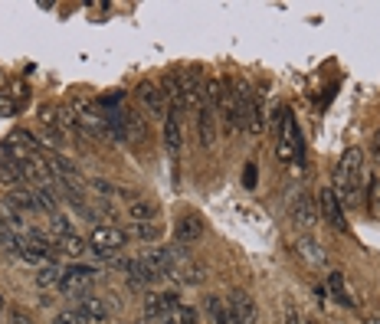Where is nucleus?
<instances>
[{"mask_svg":"<svg viewBox=\"0 0 380 324\" xmlns=\"http://www.w3.org/2000/svg\"><path fill=\"white\" fill-rule=\"evenodd\" d=\"M178 308L180 301L174 295H148L144 301V318L151 324H178Z\"/></svg>","mask_w":380,"mask_h":324,"instance_id":"f257e3e1","label":"nucleus"},{"mask_svg":"<svg viewBox=\"0 0 380 324\" xmlns=\"http://www.w3.org/2000/svg\"><path fill=\"white\" fill-rule=\"evenodd\" d=\"M125 242H128V236L119 230V226H95L92 236H89V246H92L99 256H112V252H119Z\"/></svg>","mask_w":380,"mask_h":324,"instance_id":"f03ea898","label":"nucleus"},{"mask_svg":"<svg viewBox=\"0 0 380 324\" xmlns=\"http://www.w3.org/2000/svg\"><path fill=\"white\" fill-rule=\"evenodd\" d=\"M17 256L23 259V262H33V265H43L50 256H56V249L46 242V239L40 236V233H33V236H23L17 239Z\"/></svg>","mask_w":380,"mask_h":324,"instance_id":"7ed1b4c3","label":"nucleus"},{"mask_svg":"<svg viewBox=\"0 0 380 324\" xmlns=\"http://www.w3.org/2000/svg\"><path fill=\"white\" fill-rule=\"evenodd\" d=\"M298 154V131H295V118L288 108H279V157L282 161H292Z\"/></svg>","mask_w":380,"mask_h":324,"instance_id":"20e7f679","label":"nucleus"},{"mask_svg":"<svg viewBox=\"0 0 380 324\" xmlns=\"http://www.w3.org/2000/svg\"><path fill=\"white\" fill-rule=\"evenodd\" d=\"M315 203H318V213L325 216V220H328L335 230H344V226H347L344 206H341V200H338V194H335V190L325 187L318 196H315Z\"/></svg>","mask_w":380,"mask_h":324,"instance_id":"39448f33","label":"nucleus"},{"mask_svg":"<svg viewBox=\"0 0 380 324\" xmlns=\"http://www.w3.org/2000/svg\"><path fill=\"white\" fill-rule=\"evenodd\" d=\"M92 279H95V272L89 265H72V269H66V275H63L60 289L66 291V295H85L89 285H92Z\"/></svg>","mask_w":380,"mask_h":324,"instance_id":"423d86ee","label":"nucleus"},{"mask_svg":"<svg viewBox=\"0 0 380 324\" xmlns=\"http://www.w3.org/2000/svg\"><path fill=\"white\" fill-rule=\"evenodd\" d=\"M292 220L302 226V230H312L315 223H318V203H315L312 194H298L292 200Z\"/></svg>","mask_w":380,"mask_h":324,"instance_id":"0eeeda50","label":"nucleus"},{"mask_svg":"<svg viewBox=\"0 0 380 324\" xmlns=\"http://www.w3.org/2000/svg\"><path fill=\"white\" fill-rule=\"evenodd\" d=\"M227 311L233 318V324H256V301L246 295V291H237L233 298L227 301Z\"/></svg>","mask_w":380,"mask_h":324,"instance_id":"6e6552de","label":"nucleus"},{"mask_svg":"<svg viewBox=\"0 0 380 324\" xmlns=\"http://www.w3.org/2000/svg\"><path fill=\"white\" fill-rule=\"evenodd\" d=\"M335 194H338L341 203H357V196H361V174L335 171Z\"/></svg>","mask_w":380,"mask_h":324,"instance_id":"1a4fd4ad","label":"nucleus"},{"mask_svg":"<svg viewBox=\"0 0 380 324\" xmlns=\"http://www.w3.org/2000/svg\"><path fill=\"white\" fill-rule=\"evenodd\" d=\"M138 99H141L148 108L158 115V118H168V99H164V92H161V86H154V82H141L138 86Z\"/></svg>","mask_w":380,"mask_h":324,"instance_id":"9d476101","label":"nucleus"},{"mask_svg":"<svg viewBox=\"0 0 380 324\" xmlns=\"http://www.w3.org/2000/svg\"><path fill=\"white\" fill-rule=\"evenodd\" d=\"M164 145H168V154L178 157L180 145H184V131H180V111H168L164 118Z\"/></svg>","mask_w":380,"mask_h":324,"instance_id":"9b49d317","label":"nucleus"},{"mask_svg":"<svg viewBox=\"0 0 380 324\" xmlns=\"http://www.w3.org/2000/svg\"><path fill=\"white\" fill-rule=\"evenodd\" d=\"M79 311H82L89 321H105L112 305L105 298H99V295H82V298H79Z\"/></svg>","mask_w":380,"mask_h":324,"instance_id":"f8f14e48","label":"nucleus"},{"mask_svg":"<svg viewBox=\"0 0 380 324\" xmlns=\"http://www.w3.org/2000/svg\"><path fill=\"white\" fill-rule=\"evenodd\" d=\"M20 180H23V171H20V164L10 157L4 147H0V184H7V187H17Z\"/></svg>","mask_w":380,"mask_h":324,"instance_id":"ddd939ff","label":"nucleus"},{"mask_svg":"<svg viewBox=\"0 0 380 324\" xmlns=\"http://www.w3.org/2000/svg\"><path fill=\"white\" fill-rule=\"evenodd\" d=\"M125 272H128V285H131V289H135V291L148 289V285H151V281H154L151 269H148V265H144L141 259H138V262H128V265H125Z\"/></svg>","mask_w":380,"mask_h":324,"instance_id":"4468645a","label":"nucleus"},{"mask_svg":"<svg viewBox=\"0 0 380 324\" xmlns=\"http://www.w3.org/2000/svg\"><path fill=\"white\" fill-rule=\"evenodd\" d=\"M170 275H178L180 281H184V285H200L203 279H207V269H203L200 262H178V269H174V272Z\"/></svg>","mask_w":380,"mask_h":324,"instance_id":"2eb2a0df","label":"nucleus"},{"mask_svg":"<svg viewBox=\"0 0 380 324\" xmlns=\"http://www.w3.org/2000/svg\"><path fill=\"white\" fill-rule=\"evenodd\" d=\"M203 236V220L200 216H180L178 223V239L180 242H197Z\"/></svg>","mask_w":380,"mask_h":324,"instance_id":"dca6fc26","label":"nucleus"},{"mask_svg":"<svg viewBox=\"0 0 380 324\" xmlns=\"http://www.w3.org/2000/svg\"><path fill=\"white\" fill-rule=\"evenodd\" d=\"M213 121H217V108H213V105H200V141H203V147L213 145Z\"/></svg>","mask_w":380,"mask_h":324,"instance_id":"f3484780","label":"nucleus"},{"mask_svg":"<svg viewBox=\"0 0 380 324\" xmlns=\"http://www.w3.org/2000/svg\"><path fill=\"white\" fill-rule=\"evenodd\" d=\"M63 275H66V269H60L56 262H50V265H43V269H40L36 285H40V289H53V285H60V281H63Z\"/></svg>","mask_w":380,"mask_h":324,"instance_id":"a211bd4d","label":"nucleus"},{"mask_svg":"<svg viewBox=\"0 0 380 324\" xmlns=\"http://www.w3.org/2000/svg\"><path fill=\"white\" fill-rule=\"evenodd\" d=\"M7 203L13 206V210H40V203H36V190H13V194L7 196Z\"/></svg>","mask_w":380,"mask_h":324,"instance_id":"6ab92c4d","label":"nucleus"},{"mask_svg":"<svg viewBox=\"0 0 380 324\" xmlns=\"http://www.w3.org/2000/svg\"><path fill=\"white\" fill-rule=\"evenodd\" d=\"M56 249H63V252H66V256H72V259H79L85 252V239H79L76 233H69V236L56 239Z\"/></svg>","mask_w":380,"mask_h":324,"instance_id":"aec40b11","label":"nucleus"},{"mask_svg":"<svg viewBox=\"0 0 380 324\" xmlns=\"http://www.w3.org/2000/svg\"><path fill=\"white\" fill-rule=\"evenodd\" d=\"M295 249H298V252H302L305 259H308V262H315V265H321V262H325V252H321V246H318V242H315V239L302 236V239H298V242H295Z\"/></svg>","mask_w":380,"mask_h":324,"instance_id":"412c9836","label":"nucleus"},{"mask_svg":"<svg viewBox=\"0 0 380 324\" xmlns=\"http://www.w3.org/2000/svg\"><path fill=\"white\" fill-rule=\"evenodd\" d=\"M328 291H331V295H335V301H341V305H354V301L347 298L344 275H341V272H331V275H328Z\"/></svg>","mask_w":380,"mask_h":324,"instance_id":"4be33fe9","label":"nucleus"},{"mask_svg":"<svg viewBox=\"0 0 380 324\" xmlns=\"http://www.w3.org/2000/svg\"><path fill=\"white\" fill-rule=\"evenodd\" d=\"M128 213H131V220L135 223H151L154 220V206L144 203V200H135V203L128 206Z\"/></svg>","mask_w":380,"mask_h":324,"instance_id":"5701e85b","label":"nucleus"},{"mask_svg":"<svg viewBox=\"0 0 380 324\" xmlns=\"http://www.w3.org/2000/svg\"><path fill=\"white\" fill-rule=\"evenodd\" d=\"M207 311H210V318H213L217 324H233V318H229L227 305H223L220 298H207Z\"/></svg>","mask_w":380,"mask_h":324,"instance_id":"b1692460","label":"nucleus"},{"mask_svg":"<svg viewBox=\"0 0 380 324\" xmlns=\"http://www.w3.org/2000/svg\"><path fill=\"white\" fill-rule=\"evenodd\" d=\"M56 324H92V321H89L79 308H69V311H60V315H56Z\"/></svg>","mask_w":380,"mask_h":324,"instance_id":"393cba45","label":"nucleus"},{"mask_svg":"<svg viewBox=\"0 0 380 324\" xmlns=\"http://www.w3.org/2000/svg\"><path fill=\"white\" fill-rule=\"evenodd\" d=\"M7 226H20V216L10 203H0V230H7Z\"/></svg>","mask_w":380,"mask_h":324,"instance_id":"a878e982","label":"nucleus"},{"mask_svg":"<svg viewBox=\"0 0 380 324\" xmlns=\"http://www.w3.org/2000/svg\"><path fill=\"white\" fill-rule=\"evenodd\" d=\"M135 233L138 239H158L161 236V226H154V223H135Z\"/></svg>","mask_w":380,"mask_h":324,"instance_id":"bb28decb","label":"nucleus"},{"mask_svg":"<svg viewBox=\"0 0 380 324\" xmlns=\"http://www.w3.org/2000/svg\"><path fill=\"white\" fill-rule=\"evenodd\" d=\"M53 230H56V236H69V220L63 213H53Z\"/></svg>","mask_w":380,"mask_h":324,"instance_id":"cd10ccee","label":"nucleus"},{"mask_svg":"<svg viewBox=\"0 0 380 324\" xmlns=\"http://www.w3.org/2000/svg\"><path fill=\"white\" fill-rule=\"evenodd\" d=\"M178 324H197V311H194V308L180 305L178 308Z\"/></svg>","mask_w":380,"mask_h":324,"instance_id":"c85d7f7f","label":"nucleus"},{"mask_svg":"<svg viewBox=\"0 0 380 324\" xmlns=\"http://www.w3.org/2000/svg\"><path fill=\"white\" fill-rule=\"evenodd\" d=\"M10 324H33V318H30V311H23V308H13V311H10Z\"/></svg>","mask_w":380,"mask_h":324,"instance_id":"c756f323","label":"nucleus"},{"mask_svg":"<svg viewBox=\"0 0 380 324\" xmlns=\"http://www.w3.org/2000/svg\"><path fill=\"white\" fill-rule=\"evenodd\" d=\"M371 151H374V157L380 161V128L374 131V141H371Z\"/></svg>","mask_w":380,"mask_h":324,"instance_id":"7c9ffc66","label":"nucleus"},{"mask_svg":"<svg viewBox=\"0 0 380 324\" xmlns=\"http://www.w3.org/2000/svg\"><path fill=\"white\" fill-rule=\"evenodd\" d=\"M286 324H308V321H302V318H298L295 311H292V308H288V311H286Z\"/></svg>","mask_w":380,"mask_h":324,"instance_id":"2f4dec72","label":"nucleus"},{"mask_svg":"<svg viewBox=\"0 0 380 324\" xmlns=\"http://www.w3.org/2000/svg\"><path fill=\"white\" fill-rule=\"evenodd\" d=\"M0 318H4V295H0Z\"/></svg>","mask_w":380,"mask_h":324,"instance_id":"473e14b6","label":"nucleus"}]
</instances>
